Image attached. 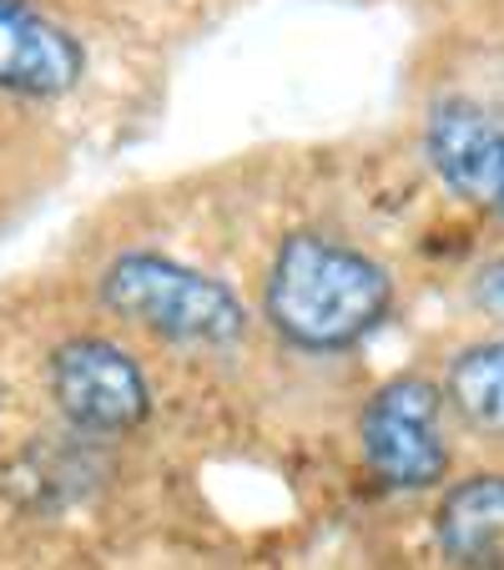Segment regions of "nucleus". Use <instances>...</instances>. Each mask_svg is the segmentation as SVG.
Instances as JSON below:
<instances>
[{"label": "nucleus", "mask_w": 504, "mask_h": 570, "mask_svg": "<svg viewBox=\"0 0 504 570\" xmlns=\"http://www.w3.org/2000/svg\"><path fill=\"white\" fill-rule=\"evenodd\" d=\"M394 273L333 233H288L263 278V318L303 354H344L394 313Z\"/></svg>", "instance_id": "obj_1"}, {"label": "nucleus", "mask_w": 504, "mask_h": 570, "mask_svg": "<svg viewBox=\"0 0 504 570\" xmlns=\"http://www.w3.org/2000/svg\"><path fill=\"white\" fill-rule=\"evenodd\" d=\"M97 298L111 318L131 323L161 344L182 348H237L253 334L247 303L223 278L151 248H127L97 273Z\"/></svg>", "instance_id": "obj_2"}, {"label": "nucleus", "mask_w": 504, "mask_h": 570, "mask_svg": "<svg viewBox=\"0 0 504 570\" xmlns=\"http://www.w3.org/2000/svg\"><path fill=\"white\" fill-rule=\"evenodd\" d=\"M358 454L388 490H439L454 470L444 389L424 374H398L374 389L358 414Z\"/></svg>", "instance_id": "obj_3"}, {"label": "nucleus", "mask_w": 504, "mask_h": 570, "mask_svg": "<svg viewBox=\"0 0 504 570\" xmlns=\"http://www.w3.org/2000/svg\"><path fill=\"white\" fill-rule=\"evenodd\" d=\"M46 389L71 434L121 440L151 420V384L141 364L111 338H66L46 364Z\"/></svg>", "instance_id": "obj_4"}, {"label": "nucleus", "mask_w": 504, "mask_h": 570, "mask_svg": "<svg viewBox=\"0 0 504 570\" xmlns=\"http://www.w3.org/2000/svg\"><path fill=\"white\" fill-rule=\"evenodd\" d=\"M424 161L459 203L504 223V117L474 97H434L424 111Z\"/></svg>", "instance_id": "obj_5"}, {"label": "nucleus", "mask_w": 504, "mask_h": 570, "mask_svg": "<svg viewBox=\"0 0 504 570\" xmlns=\"http://www.w3.org/2000/svg\"><path fill=\"white\" fill-rule=\"evenodd\" d=\"M87 81V46L31 0H0V97L61 101Z\"/></svg>", "instance_id": "obj_6"}, {"label": "nucleus", "mask_w": 504, "mask_h": 570, "mask_svg": "<svg viewBox=\"0 0 504 570\" xmlns=\"http://www.w3.org/2000/svg\"><path fill=\"white\" fill-rule=\"evenodd\" d=\"M434 540L454 566H504V474L449 484L434 510Z\"/></svg>", "instance_id": "obj_7"}, {"label": "nucleus", "mask_w": 504, "mask_h": 570, "mask_svg": "<svg viewBox=\"0 0 504 570\" xmlns=\"http://www.w3.org/2000/svg\"><path fill=\"white\" fill-rule=\"evenodd\" d=\"M444 404L470 434L504 440V338L470 344L449 358L444 374Z\"/></svg>", "instance_id": "obj_8"}, {"label": "nucleus", "mask_w": 504, "mask_h": 570, "mask_svg": "<svg viewBox=\"0 0 504 570\" xmlns=\"http://www.w3.org/2000/svg\"><path fill=\"white\" fill-rule=\"evenodd\" d=\"M56 141L46 137L36 121H26V111L11 107V97H0V217L6 207L36 203V193H46V161H56Z\"/></svg>", "instance_id": "obj_9"}, {"label": "nucleus", "mask_w": 504, "mask_h": 570, "mask_svg": "<svg viewBox=\"0 0 504 570\" xmlns=\"http://www.w3.org/2000/svg\"><path fill=\"white\" fill-rule=\"evenodd\" d=\"M470 303L494 323V328H504V258L484 263V268L470 278Z\"/></svg>", "instance_id": "obj_10"}, {"label": "nucleus", "mask_w": 504, "mask_h": 570, "mask_svg": "<svg viewBox=\"0 0 504 570\" xmlns=\"http://www.w3.org/2000/svg\"><path fill=\"white\" fill-rule=\"evenodd\" d=\"M494 111H500V117H504V76H500V107H494Z\"/></svg>", "instance_id": "obj_11"}]
</instances>
